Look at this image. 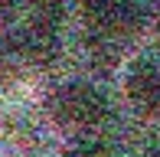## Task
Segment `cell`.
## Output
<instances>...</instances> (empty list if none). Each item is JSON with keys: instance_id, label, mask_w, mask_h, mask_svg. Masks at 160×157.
<instances>
[{"instance_id": "6", "label": "cell", "mask_w": 160, "mask_h": 157, "mask_svg": "<svg viewBox=\"0 0 160 157\" xmlns=\"http://www.w3.org/2000/svg\"><path fill=\"white\" fill-rule=\"evenodd\" d=\"M144 157H160V144H154V147H147V151H144Z\"/></svg>"}, {"instance_id": "3", "label": "cell", "mask_w": 160, "mask_h": 157, "mask_svg": "<svg viewBox=\"0 0 160 157\" xmlns=\"http://www.w3.org/2000/svg\"><path fill=\"white\" fill-rule=\"evenodd\" d=\"M124 98L137 115H160V56L144 53L124 69Z\"/></svg>"}, {"instance_id": "4", "label": "cell", "mask_w": 160, "mask_h": 157, "mask_svg": "<svg viewBox=\"0 0 160 157\" xmlns=\"http://www.w3.org/2000/svg\"><path fill=\"white\" fill-rule=\"evenodd\" d=\"M62 157H118L111 141L98 138V134H72V141L62 147Z\"/></svg>"}, {"instance_id": "2", "label": "cell", "mask_w": 160, "mask_h": 157, "mask_svg": "<svg viewBox=\"0 0 160 157\" xmlns=\"http://www.w3.org/2000/svg\"><path fill=\"white\" fill-rule=\"evenodd\" d=\"M82 17L98 43H118L141 30L144 3L141 0H82Z\"/></svg>"}, {"instance_id": "1", "label": "cell", "mask_w": 160, "mask_h": 157, "mask_svg": "<svg viewBox=\"0 0 160 157\" xmlns=\"http://www.w3.org/2000/svg\"><path fill=\"white\" fill-rule=\"evenodd\" d=\"M46 108H49V118L59 128L75 131V134H88L108 118L111 105H108V95L95 82H88V78H69V82L56 85L49 92Z\"/></svg>"}, {"instance_id": "5", "label": "cell", "mask_w": 160, "mask_h": 157, "mask_svg": "<svg viewBox=\"0 0 160 157\" xmlns=\"http://www.w3.org/2000/svg\"><path fill=\"white\" fill-rule=\"evenodd\" d=\"M17 7H20V0H0V30H3V26L13 20Z\"/></svg>"}]
</instances>
